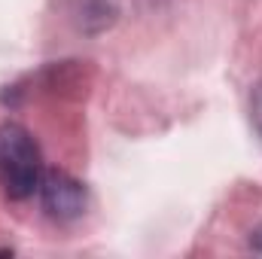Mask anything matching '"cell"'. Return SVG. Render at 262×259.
I'll return each mask as SVG.
<instances>
[{"instance_id": "cell-2", "label": "cell", "mask_w": 262, "mask_h": 259, "mask_svg": "<svg viewBox=\"0 0 262 259\" xmlns=\"http://www.w3.org/2000/svg\"><path fill=\"white\" fill-rule=\"evenodd\" d=\"M40 192H43V204L52 217L58 220H73L82 213L85 207V189L79 180H73L64 171H49L40 180Z\"/></svg>"}, {"instance_id": "cell-1", "label": "cell", "mask_w": 262, "mask_h": 259, "mask_svg": "<svg viewBox=\"0 0 262 259\" xmlns=\"http://www.w3.org/2000/svg\"><path fill=\"white\" fill-rule=\"evenodd\" d=\"M43 162L31 131L3 122L0 125V189L9 198H28L40 189Z\"/></svg>"}, {"instance_id": "cell-3", "label": "cell", "mask_w": 262, "mask_h": 259, "mask_svg": "<svg viewBox=\"0 0 262 259\" xmlns=\"http://www.w3.org/2000/svg\"><path fill=\"white\" fill-rule=\"evenodd\" d=\"M256 250H259V253H262V229H259V232H256Z\"/></svg>"}]
</instances>
